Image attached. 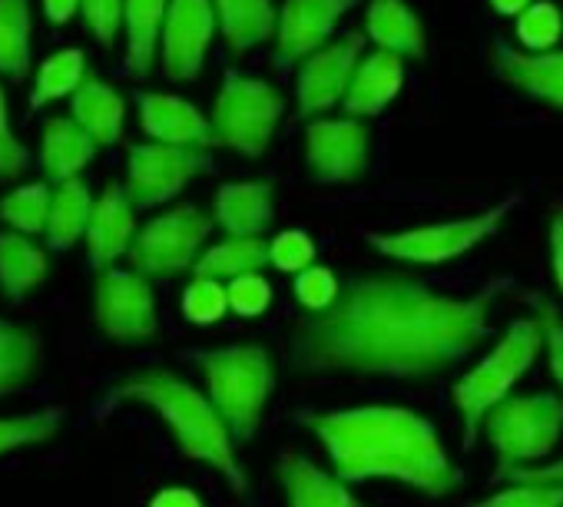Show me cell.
Returning <instances> with one entry per match:
<instances>
[{
  "mask_svg": "<svg viewBox=\"0 0 563 507\" xmlns=\"http://www.w3.org/2000/svg\"><path fill=\"white\" fill-rule=\"evenodd\" d=\"M510 279L454 299L411 276H358L339 299L296 322L289 368L299 375L431 378L471 359Z\"/></svg>",
  "mask_w": 563,
  "mask_h": 507,
  "instance_id": "cell-1",
  "label": "cell"
},
{
  "mask_svg": "<svg viewBox=\"0 0 563 507\" xmlns=\"http://www.w3.org/2000/svg\"><path fill=\"white\" fill-rule=\"evenodd\" d=\"M299 421L325 444L342 481L391 477L428 497H444L464 484L434 425L411 408L362 405L345 411H306Z\"/></svg>",
  "mask_w": 563,
  "mask_h": 507,
  "instance_id": "cell-2",
  "label": "cell"
},
{
  "mask_svg": "<svg viewBox=\"0 0 563 507\" xmlns=\"http://www.w3.org/2000/svg\"><path fill=\"white\" fill-rule=\"evenodd\" d=\"M113 401H136L153 408L166 428L173 431L179 451L189 461H199L212 471H219L235 491H245L249 477L235 458V438L222 415L216 411L212 398H206L199 388L183 382L173 372H136L126 375L113 392Z\"/></svg>",
  "mask_w": 563,
  "mask_h": 507,
  "instance_id": "cell-3",
  "label": "cell"
},
{
  "mask_svg": "<svg viewBox=\"0 0 563 507\" xmlns=\"http://www.w3.org/2000/svg\"><path fill=\"white\" fill-rule=\"evenodd\" d=\"M543 322L540 319H517L507 335L454 385L451 398L464 425L461 448L471 451L481 438L487 411L510 395V388L533 368L537 355L543 352Z\"/></svg>",
  "mask_w": 563,
  "mask_h": 507,
  "instance_id": "cell-4",
  "label": "cell"
},
{
  "mask_svg": "<svg viewBox=\"0 0 563 507\" xmlns=\"http://www.w3.org/2000/svg\"><path fill=\"white\" fill-rule=\"evenodd\" d=\"M209 398L235 441H249L275 392V368L262 345H222L196 355Z\"/></svg>",
  "mask_w": 563,
  "mask_h": 507,
  "instance_id": "cell-5",
  "label": "cell"
},
{
  "mask_svg": "<svg viewBox=\"0 0 563 507\" xmlns=\"http://www.w3.org/2000/svg\"><path fill=\"white\" fill-rule=\"evenodd\" d=\"M517 202H520V196L514 192L477 216L431 222V225H418V229H405V232H365V239L375 245V252H382V256H388L395 263L438 266V263H451V260L464 256V252L477 249L481 242H487L504 225V219L517 209Z\"/></svg>",
  "mask_w": 563,
  "mask_h": 507,
  "instance_id": "cell-6",
  "label": "cell"
},
{
  "mask_svg": "<svg viewBox=\"0 0 563 507\" xmlns=\"http://www.w3.org/2000/svg\"><path fill=\"white\" fill-rule=\"evenodd\" d=\"M484 438L497 451V474L543 461L563 438V398L540 392L497 401L484 418Z\"/></svg>",
  "mask_w": 563,
  "mask_h": 507,
  "instance_id": "cell-7",
  "label": "cell"
},
{
  "mask_svg": "<svg viewBox=\"0 0 563 507\" xmlns=\"http://www.w3.org/2000/svg\"><path fill=\"white\" fill-rule=\"evenodd\" d=\"M282 113H286V100L272 84L229 70L212 107V130L219 146L255 159L268 150Z\"/></svg>",
  "mask_w": 563,
  "mask_h": 507,
  "instance_id": "cell-8",
  "label": "cell"
},
{
  "mask_svg": "<svg viewBox=\"0 0 563 507\" xmlns=\"http://www.w3.org/2000/svg\"><path fill=\"white\" fill-rule=\"evenodd\" d=\"M216 219H209L196 206H173L150 219L133 245H130V266L150 279H173L179 273H189L196 260L202 256V242L209 239Z\"/></svg>",
  "mask_w": 563,
  "mask_h": 507,
  "instance_id": "cell-9",
  "label": "cell"
},
{
  "mask_svg": "<svg viewBox=\"0 0 563 507\" xmlns=\"http://www.w3.org/2000/svg\"><path fill=\"white\" fill-rule=\"evenodd\" d=\"M209 150L206 146H179V143H140L130 146L126 163V192L136 202V209H156L169 199H176L189 179L209 169Z\"/></svg>",
  "mask_w": 563,
  "mask_h": 507,
  "instance_id": "cell-10",
  "label": "cell"
},
{
  "mask_svg": "<svg viewBox=\"0 0 563 507\" xmlns=\"http://www.w3.org/2000/svg\"><path fill=\"white\" fill-rule=\"evenodd\" d=\"M93 316L107 339L113 342H143L156 335V296L150 276L107 266L93 286Z\"/></svg>",
  "mask_w": 563,
  "mask_h": 507,
  "instance_id": "cell-11",
  "label": "cell"
},
{
  "mask_svg": "<svg viewBox=\"0 0 563 507\" xmlns=\"http://www.w3.org/2000/svg\"><path fill=\"white\" fill-rule=\"evenodd\" d=\"M216 27H219V18H216L212 0H169L163 44H159L163 74L176 84L196 80L212 47Z\"/></svg>",
  "mask_w": 563,
  "mask_h": 507,
  "instance_id": "cell-12",
  "label": "cell"
},
{
  "mask_svg": "<svg viewBox=\"0 0 563 507\" xmlns=\"http://www.w3.org/2000/svg\"><path fill=\"white\" fill-rule=\"evenodd\" d=\"M306 163L316 183H355L368 169V126L358 117L312 120L306 130Z\"/></svg>",
  "mask_w": 563,
  "mask_h": 507,
  "instance_id": "cell-13",
  "label": "cell"
},
{
  "mask_svg": "<svg viewBox=\"0 0 563 507\" xmlns=\"http://www.w3.org/2000/svg\"><path fill=\"white\" fill-rule=\"evenodd\" d=\"M358 4V0H286L278 8L275 31V67L286 74L316 51L329 44L339 21Z\"/></svg>",
  "mask_w": 563,
  "mask_h": 507,
  "instance_id": "cell-14",
  "label": "cell"
},
{
  "mask_svg": "<svg viewBox=\"0 0 563 507\" xmlns=\"http://www.w3.org/2000/svg\"><path fill=\"white\" fill-rule=\"evenodd\" d=\"M362 47H365V34H349L345 41L325 44L322 51H316L299 64L296 93H299L302 117L329 113L335 103L345 100L352 74L362 60Z\"/></svg>",
  "mask_w": 563,
  "mask_h": 507,
  "instance_id": "cell-15",
  "label": "cell"
},
{
  "mask_svg": "<svg viewBox=\"0 0 563 507\" xmlns=\"http://www.w3.org/2000/svg\"><path fill=\"white\" fill-rule=\"evenodd\" d=\"M490 67L507 87H514L553 110H563V51H527L523 54V51L507 47L504 41H494Z\"/></svg>",
  "mask_w": 563,
  "mask_h": 507,
  "instance_id": "cell-16",
  "label": "cell"
},
{
  "mask_svg": "<svg viewBox=\"0 0 563 507\" xmlns=\"http://www.w3.org/2000/svg\"><path fill=\"white\" fill-rule=\"evenodd\" d=\"M136 202L130 199L126 186L110 183L103 196L93 202L90 225H87V260L100 273L113 266L120 256H126L136 239Z\"/></svg>",
  "mask_w": 563,
  "mask_h": 507,
  "instance_id": "cell-17",
  "label": "cell"
},
{
  "mask_svg": "<svg viewBox=\"0 0 563 507\" xmlns=\"http://www.w3.org/2000/svg\"><path fill=\"white\" fill-rule=\"evenodd\" d=\"M140 126L150 140L179 146H219L212 120H206L189 100L173 93H140Z\"/></svg>",
  "mask_w": 563,
  "mask_h": 507,
  "instance_id": "cell-18",
  "label": "cell"
},
{
  "mask_svg": "<svg viewBox=\"0 0 563 507\" xmlns=\"http://www.w3.org/2000/svg\"><path fill=\"white\" fill-rule=\"evenodd\" d=\"M401 87H405V57L378 47L375 54L358 60L342 107L349 117L368 120L378 117L401 93Z\"/></svg>",
  "mask_w": 563,
  "mask_h": 507,
  "instance_id": "cell-19",
  "label": "cell"
},
{
  "mask_svg": "<svg viewBox=\"0 0 563 507\" xmlns=\"http://www.w3.org/2000/svg\"><path fill=\"white\" fill-rule=\"evenodd\" d=\"M275 216V186L265 179L225 183L216 192V225L229 235H262Z\"/></svg>",
  "mask_w": 563,
  "mask_h": 507,
  "instance_id": "cell-20",
  "label": "cell"
},
{
  "mask_svg": "<svg viewBox=\"0 0 563 507\" xmlns=\"http://www.w3.org/2000/svg\"><path fill=\"white\" fill-rule=\"evenodd\" d=\"M278 481L286 487V500L296 507H349L358 504V497L349 491V481L339 474H325L319 464L296 451H282L278 458Z\"/></svg>",
  "mask_w": 563,
  "mask_h": 507,
  "instance_id": "cell-21",
  "label": "cell"
},
{
  "mask_svg": "<svg viewBox=\"0 0 563 507\" xmlns=\"http://www.w3.org/2000/svg\"><path fill=\"white\" fill-rule=\"evenodd\" d=\"M365 37L382 51L401 54L405 60H421L428 54L424 27L405 0H372L365 14Z\"/></svg>",
  "mask_w": 563,
  "mask_h": 507,
  "instance_id": "cell-22",
  "label": "cell"
},
{
  "mask_svg": "<svg viewBox=\"0 0 563 507\" xmlns=\"http://www.w3.org/2000/svg\"><path fill=\"white\" fill-rule=\"evenodd\" d=\"M97 140L70 117H51L44 123V140H41V166L44 176L51 183H64L70 176H80L93 153H97Z\"/></svg>",
  "mask_w": 563,
  "mask_h": 507,
  "instance_id": "cell-23",
  "label": "cell"
},
{
  "mask_svg": "<svg viewBox=\"0 0 563 507\" xmlns=\"http://www.w3.org/2000/svg\"><path fill=\"white\" fill-rule=\"evenodd\" d=\"M169 0H126L123 27H126V74L150 77L159 60L163 24Z\"/></svg>",
  "mask_w": 563,
  "mask_h": 507,
  "instance_id": "cell-24",
  "label": "cell"
},
{
  "mask_svg": "<svg viewBox=\"0 0 563 507\" xmlns=\"http://www.w3.org/2000/svg\"><path fill=\"white\" fill-rule=\"evenodd\" d=\"M70 110L74 120L97 140V146H113L123 136L126 103L100 77H84V84L70 93Z\"/></svg>",
  "mask_w": 563,
  "mask_h": 507,
  "instance_id": "cell-25",
  "label": "cell"
},
{
  "mask_svg": "<svg viewBox=\"0 0 563 507\" xmlns=\"http://www.w3.org/2000/svg\"><path fill=\"white\" fill-rule=\"evenodd\" d=\"M219 34L232 54H249L278 31V11L272 0H212Z\"/></svg>",
  "mask_w": 563,
  "mask_h": 507,
  "instance_id": "cell-26",
  "label": "cell"
},
{
  "mask_svg": "<svg viewBox=\"0 0 563 507\" xmlns=\"http://www.w3.org/2000/svg\"><path fill=\"white\" fill-rule=\"evenodd\" d=\"M51 276V260L41 245H34L24 232H0V289L8 299L21 302Z\"/></svg>",
  "mask_w": 563,
  "mask_h": 507,
  "instance_id": "cell-27",
  "label": "cell"
},
{
  "mask_svg": "<svg viewBox=\"0 0 563 507\" xmlns=\"http://www.w3.org/2000/svg\"><path fill=\"white\" fill-rule=\"evenodd\" d=\"M93 202L97 199L90 196V186L80 176H70V179L57 183L54 202H51V219H47V229H44L51 252H67L70 245H77L87 235Z\"/></svg>",
  "mask_w": 563,
  "mask_h": 507,
  "instance_id": "cell-28",
  "label": "cell"
},
{
  "mask_svg": "<svg viewBox=\"0 0 563 507\" xmlns=\"http://www.w3.org/2000/svg\"><path fill=\"white\" fill-rule=\"evenodd\" d=\"M44 365V342L34 329L0 319V398L24 392Z\"/></svg>",
  "mask_w": 563,
  "mask_h": 507,
  "instance_id": "cell-29",
  "label": "cell"
},
{
  "mask_svg": "<svg viewBox=\"0 0 563 507\" xmlns=\"http://www.w3.org/2000/svg\"><path fill=\"white\" fill-rule=\"evenodd\" d=\"M268 266V242L262 235H229L216 245H209L192 266V276H212V279H235L245 273H258Z\"/></svg>",
  "mask_w": 563,
  "mask_h": 507,
  "instance_id": "cell-30",
  "label": "cell"
},
{
  "mask_svg": "<svg viewBox=\"0 0 563 507\" xmlns=\"http://www.w3.org/2000/svg\"><path fill=\"white\" fill-rule=\"evenodd\" d=\"M0 74L11 80L31 74V0H0Z\"/></svg>",
  "mask_w": 563,
  "mask_h": 507,
  "instance_id": "cell-31",
  "label": "cell"
},
{
  "mask_svg": "<svg viewBox=\"0 0 563 507\" xmlns=\"http://www.w3.org/2000/svg\"><path fill=\"white\" fill-rule=\"evenodd\" d=\"M87 77V57L77 47H64L57 54H51L37 77H34V90H31V110H41L47 103H57L64 97H70Z\"/></svg>",
  "mask_w": 563,
  "mask_h": 507,
  "instance_id": "cell-32",
  "label": "cell"
},
{
  "mask_svg": "<svg viewBox=\"0 0 563 507\" xmlns=\"http://www.w3.org/2000/svg\"><path fill=\"white\" fill-rule=\"evenodd\" d=\"M51 202H54L51 183L18 186L14 192H8L4 199H0V222H8L11 229H18L24 235H37V232L47 229Z\"/></svg>",
  "mask_w": 563,
  "mask_h": 507,
  "instance_id": "cell-33",
  "label": "cell"
},
{
  "mask_svg": "<svg viewBox=\"0 0 563 507\" xmlns=\"http://www.w3.org/2000/svg\"><path fill=\"white\" fill-rule=\"evenodd\" d=\"M60 425H64L60 408L31 411V415H18V418H0V454H11L18 448L51 441L60 431Z\"/></svg>",
  "mask_w": 563,
  "mask_h": 507,
  "instance_id": "cell-34",
  "label": "cell"
},
{
  "mask_svg": "<svg viewBox=\"0 0 563 507\" xmlns=\"http://www.w3.org/2000/svg\"><path fill=\"white\" fill-rule=\"evenodd\" d=\"M563 34V14L550 0H533V4L517 14V41L527 51H553Z\"/></svg>",
  "mask_w": 563,
  "mask_h": 507,
  "instance_id": "cell-35",
  "label": "cell"
},
{
  "mask_svg": "<svg viewBox=\"0 0 563 507\" xmlns=\"http://www.w3.org/2000/svg\"><path fill=\"white\" fill-rule=\"evenodd\" d=\"M229 309V289L222 279L212 276H192V283L183 293V316L196 326H212Z\"/></svg>",
  "mask_w": 563,
  "mask_h": 507,
  "instance_id": "cell-36",
  "label": "cell"
},
{
  "mask_svg": "<svg viewBox=\"0 0 563 507\" xmlns=\"http://www.w3.org/2000/svg\"><path fill=\"white\" fill-rule=\"evenodd\" d=\"M316 263V242L302 229H286L268 242V266L278 273H302Z\"/></svg>",
  "mask_w": 563,
  "mask_h": 507,
  "instance_id": "cell-37",
  "label": "cell"
},
{
  "mask_svg": "<svg viewBox=\"0 0 563 507\" xmlns=\"http://www.w3.org/2000/svg\"><path fill=\"white\" fill-rule=\"evenodd\" d=\"M342 286L329 266H309L296 273V299L306 312H322L339 299Z\"/></svg>",
  "mask_w": 563,
  "mask_h": 507,
  "instance_id": "cell-38",
  "label": "cell"
},
{
  "mask_svg": "<svg viewBox=\"0 0 563 507\" xmlns=\"http://www.w3.org/2000/svg\"><path fill=\"white\" fill-rule=\"evenodd\" d=\"M123 4L126 0H80L84 24L103 51L117 44V34L123 27Z\"/></svg>",
  "mask_w": 563,
  "mask_h": 507,
  "instance_id": "cell-39",
  "label": "cell"
},
{
  "mask_svg": "<svg viewBox=\"0 0 563 507\" xmlns=\"http://www.w3.org/2000/svg\"><path fill=\"white\" fill-rule=\"evenodd\" d=\"M225 289H229V309L242 319H255L272 306V286L258 273L235 276V279H229Z\"/></svg>",
  "mask_w": 563,
  "mask_h": 507,
  "instance_id": "cell-40",
  "label": "cell"
},
{
  "mask_svg": "<svg viewBox=\"0 0 563 507\" xmlns=\"http://www.w3.org/2000/svg\"><path fill=\"white\" fill-rule=\"evenodd\" d=\"M27 169H31V150L11 133L8 97H4V87H0V183H11L24 176Z\"/></svg>",
  "mask_w": 563,
  "mask_h": 507,
  "instance_id": "cell-41",
  "label": "cell"
},
{
  "mask_svg": "<svg viewBox=\"0 0 563 507\" xmlns=\"http://www.w3.org/2000/svg\"><path fill=\"white\" fill-rule=\"evenodd\" d=\"M484 504L490 507H560L563 504V487H547V484H514Z\"/></svg>",
  "mask_w": 563,
  "mask_h": 507,
  "instance_id": "cell-42",
  "label": "cell"
},
{
  "mask_svg": "<svg viewBox=\"0 0 563 507\" xmlns=\"http://www.w3.org/2000/svg\"><path fill=\"white\" fill-rule=\"evenodd\" d=\"M540 322H543V345H547L550 372H553L556 385L563 388V319L550 302H543L540 306Z\"/></svg>",
  "mask_w": 563,
  "mask_h": 507,
  "instance_id": "cell-43",
  "label": "cell"
},
{
  "mask_svg": "<svg viewBox=\"0 0 563 507\" xmlns=\"http://www.w3.org/2000/svg\"><path fill=\"white\" fill-rule=\"evenodd\" d=\"M510 484H547V487H563V461H550V464H520V467H510L507 474Z\"/></svg>",
  "mask_w": 563,
  "mask_h": 507,
  "instance_id": "cell-44",
  "label": "cell"
},
{
  "mask_svg": "<svg viewBox=\"0 0 563 507\" xmlns=\"http://www.w3.org/2000/svg\"><path fill=\"white\" fill-rule=\"evenodd\" d=\"M550 269L556 289L563 293V209H556L550 219Z\"/></svg>",
  "mask_w": 563,
  "mask_h": 507,
  "instance_id": "cell-45",
  "label": "cell"
},
{
  "mask_svg": "<svg viewBox=\"0 0 563 507\" xmlns=\"http://www.w3.org/2000/svg\"><path fill=\"white\" fill-rule=\"evenodd\" d=\"M44 14L51 24H70L80 14V0H44Z\"/></svg>",
  "mask_w": 563,
  "mask_h": 507,
  "instance_id": "cell-46",
  "label": "cell"
},
{
  "mask_svg": "<svg viewBox=\"0 0 563 507\" xmlns=\"http://www.w3.org/2000/svg\"><path fill=\"white\" fill-rule=\"evenodd\" d=\"M153 504H156V507H196L199 497H196L192 491H186V487H166V491H159V494L153 497Z\"/></svg>",
  "mask_w": 563,
  "mask_h": 507,
  "instance_id": "cell-47",
  "label": "cell"
},
{
  "mask_svg": "<svg viewBox=\"0 0 563 507\" xmlns=\"http://www.w3.org/2000/svg\"><path fill=\"white\" fill-rule=\"evenodd\" d=\"M530 4H533V0H490V8H494L497 14H504V18H517V14H523Z\"/></svg>",
  "mask_w": 563,
  "mask_h": 507,
  "instance_id": "cell-48",
  "label": "cell"
}]
</instances>
